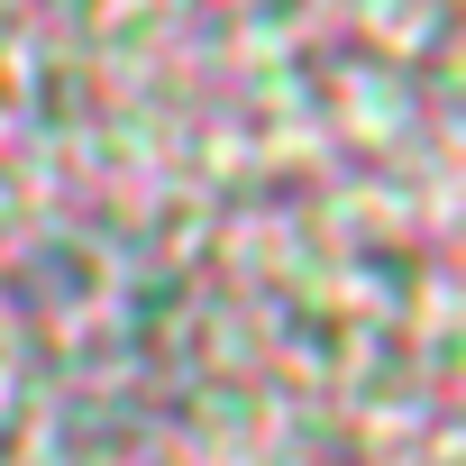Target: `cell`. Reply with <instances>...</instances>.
Returning a JSON list of instances; mask_svg holds the SVG:
<instances>
[]
</instances>
